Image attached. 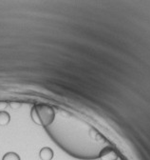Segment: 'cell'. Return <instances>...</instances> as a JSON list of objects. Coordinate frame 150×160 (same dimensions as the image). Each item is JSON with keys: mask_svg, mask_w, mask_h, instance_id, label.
Wrapping results in <instances>:
<instances>
[{"mask_svg": "<svg viewBox=\"0 0 150 160\" xmlns=\"http://www.w3.org/2000/svg\"><path fill=\"white\" fill-rule=\"evenodd\" d=\"M32 121L39 126H49L55 118V112L52 107L46 104H36L30 111Z\"/></svg>", "mask_w": 150, "mask_h": 160, "instance_id": "cell-1", "label": "cell"}, {"mask_svg": "<svg viewBox=\"0 0 150 160\" xmlns=\"http://www.w3.org/2000/svg\"><path fill=\"white\" fill-rule=\"evenodd\" d=\"M101 160H117L118 154L117 152L111 148H105L100 152Z\"/></svg>", "mask_w": 150, "mask_h": 160, "instance_id": "cell-2", "label": "cell"}, {"mask_svg": "<svg viewBox=\"0 0 150 160\" xmlns=\"http://www.w3.org/2000/svg\"><path fill=\"white\" fill-rule=\"evenodd\" d=\"M53 151L49 147H44L39 152V156L42 160H51L53 158Z\"/></svg>", "mask_w": 150, "mask_h": 160, "instance_id": "cell-3", "label": "cell"}, {"mask_svg": "<svg viewBox=\"0 0 150 160\" xmlns=\"http://www.w3.org/2000/svg\"><path fill=\"white\" fill-rule=\"evenodd\" d=\"M11 121V115L9 112L2 111L0 112V126H7Z\"/></svg>", "mask_w": 150, "mask_h": 160, "instance_id": "cell-4", "label": "cell"}, {"mask_svg": "<svg viewBox=\"0 0 150 160\" xmlns=\"http://www.w3.org/2000/svg\"><path fill=\"white\" fill-rule=\"evenodd\" d=\"M2 160H21V159H20V156L16 152H7L4 154Z\"/></svg>", "mask_w": 150, "mask_h": 160, "instance_id": "cell-5", "label": "cell"}, {"mask_svg": "<svg viewBox=\"0 0 150 160\" xmlns=\"http://www.w3.org/2000/svg\"><path fill=\"white\" fill-rule=\"evenodd\" d=\"M21 103L20 102H11L10 103V107L13 110H17V109H19L21 107Z\"/></svg>", "mask_w": 150, "mask_h": 160, "instance_id": "cell-6", "label": "cell"}, {"mask_svg": "<svg viewBox=\"0 0 150 160\" xmlns=\"http://www.w3.org/2000/svg\"><path fill=\"white\" fill-rule=\"evenodd\" d=\"M8 107V103L7 102H4V101H0V112L4 111L6 108Z\"/></svg>", "mask_w": 150, "mask_h": 160, "instance_id": "cell-7", "label": "cell"}]
</instances>
